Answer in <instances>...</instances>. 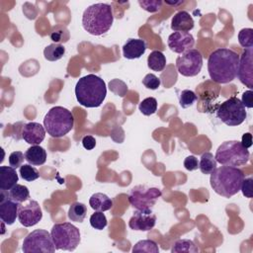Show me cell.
<instances>
[{"mask_svg":"<svg viewBox=\"0 0 253 253\" xmlns=\"http://www.w3.org/2000/svg\"><path fill=\"white\" fill-rule=\"evenodd\" d=\"M114 21L111 5L96 3L87 7L82 15L83 29L90 35L101 36L106 34Z\"/></svg>","mask_w":253,"mask_h":253,"instance_id":"cell-4","label":"cell"},{"mask_svg":"<svg viewBox=\"0 0 253 253\" xmlns=\"http://www.w3.org/2000/svg\"><path fill=\"white\" fill-rule=\"evenodd\" d=\"M216 160L212 153L205 152L199 161V168L203 174H211L216 168Z\"/></svg>","mask_w":253,"mask_h":253,"instance_id":"cell-27","label":"cell"},{"mask_svg":"<svg viewBox=\"0 0 253 253\" xmlns=\"http://www.w3.org/2000/svg\"><path fill=\"white\" fill-rule=\"evenodd\" d=\"M132 252H145V253H158L159 248L155 241L151 239H144L136 242L132 247Z\"/></svg>","mask_w":253,"mask_h":253,"instance_id":"cell-29","label":"cell"},{"mask_svg":"<svg viewBox=\"0 0 253 253\" xmlns=\"http://www.w3.org/2000/svg\"><path fill=\"white\" fill-rule=\"evenodd\" d=\"M156 223V215L153 211L148 210H137L133 211L132 216L129 218L128 226L132 230L149 231Z\"/></svg>","mask_w":253,"mask_h":253,"instance_id":"cell-14","label":"cell"},{"mask_svg":"<svg viewBox=\"0 0 253 253\" xmlns=\"http://www.w3.org/2000/svg\"><path fill=\"white\" fill-rule=\"evenodd\" d=\"M74 125L72 113L61 106L51 108L43 118V126L51 137H62L67 134Z\"/></svg>","mask_w":253,"mask_h":253,"instance_id":"cell-5","label":"cell"},{"mask_svg":"<svg viewBox=\"0 0 253 253\" xmlns=\"http://www.w3.org/2000/svg\"><path fill=\"white\" fill-rule=\"evenodd\" d=\"M106 95L107 87L105 81L95 74L81 77L75 85V96L78 103L87 108L100 107Z\"/></svg>","mask_w":253,"mask_h":253,"instance_id":"cell-2","label":"cell"},{"mask_svg":"<svg viewBox=\"0 0 253 253\" xmlns=\"http://www.w3.org/2000/svg\"><path fill=\"white\" fill-rule=\"evenodd\" d=\"M239 54L226 47L213 50L208 59V71L211 79L218 84H226L237 76Z\"/></svg>","mask_w":253,"mask_h":253,"instance_id":"cell-1","label":"cell"},{"mask_svg":"<svg viewBox=\"0 0 253 253\" xmlns=\"http://www.w3.org/2000/svg\"><path fill=\"white\" fill-rule=\"evenodd\" d=\"M20 175L21 177L28 181V182H32V181H35L37 180L39 177H40V174H39V171L31 166L30 164H23L21 167H20Z\"/></svg>","mask_w":253,"mask_h":253,"instance_id":"cell-34","label":"cell"},{"mask_svg":"<svg viewBox=\"0 0 253 253\" xmlns=\"http://www.w3.org/2000/svg\"><path fill=\"white\" fill-rule=\"evenodd\" d=\"M146 50V42L141 39H128L123 46V55L127 59L139 58Z\"/></svg>","mask_w":253,"mask_h":253,"instance_id":"cell-18","label":"cell"},{"mask_svg":"<svg viewBox=\"0 0 253 253\" xmlns=\"http://www.w3.org/2000/svg\"><path fill=\"white\" fill-rule=\"evenodd\" d=\"M162 195L161 190L155 187H147L146 185H138L133 187L128 193V202L136 210L151 209L158 198Z\"/></svg>","mask_w":253,"mask_h":253,"instance_id":"cell-10","label":"cell"},{"mask_svg":"<svg viewBox=\"0 0 253 253\" xmlns=\"http://www.w3.org/2000/svg\"><path fill=\"white\" fill-rule=\"evenodd\" d=\"M241 102L244 107L252 108L253 107V92L252 90H247L242 94Z\"/></svg>","mask_w":253,"mask_h":253,"instance_id":"cell-41","label":"cell"},{"mask_svg":"<svg viewBox=\"0 0 253 253\" xmlns=\"http://www.w3.org/2000/svg\"><path fill=\"white\" fill-rule=\"evenodd\" d=\"M138 109L144 116L153 115L157 110V101L153 97L145 98L139 103Z\"/></svg>","mask_w":253,"mask_h":253,"instance_id":"cell-30","label":"cell"},{"mask_svg":"<svg viewBox=\"0 0 253 253\" xmlns=\"http://www.w3.org/2000/svg\"><path fill=\"white\" fill-rule=\"evenodd\" d=\"M25 159L33 166H41L46 160V152L40 145H32L25 152Z\"/></svg>","mask_w":253,"mask_h":253,"instance_id":"cell-21","label":"cell"},{"mask_svg":"<svg viewBox=\"0 0 253 253\" xmlns=\"http://www.w3.org/2000/svg\"><path fill=\"white\" fill-rule=\"evenodd\" d=\"M195 22L187 11L176 13L171 20V29L174 32H188L194 28Z\"/></svg>","mask_w":253,"mask_h":253,"instance_id":"cell-19","label":"cell"},{"mask_svg":"<svg viewBox=\"0 0 253 253\" xmlns=\"http://www.w3.org/2000/svg\"><path fill=\"white\" fill-rule=\"evenodd\" d=\"M8 196L11 200L16 203L22 204L29 200L30 198V191L28 187L20 184H16L11 190L8 191Z\"/></svg>","mask_w":253,"mask_h":253,"instance_id":"cell-26","label":"cell"},{"mask_svg":"<svg viewBox=\"0 0 253 253\" xmlns=\"http://www.w3.org/2000/svg\"><path fill=\"white\" fill-rule=\"evenodd\" d=\"M108 220L103 211H95L90 216V224L93 228L97 230H102L107 226Z\"/></svg>","mask_w":253,"mask_h":253,"instance_id":"cell-35","label":"cell"},{"mask_svg":"<svg viewBox=\"0 0 253 253\" xmlns=\"http://www.w3.org/2000/svg\"><path fill=\"white\" fill-rule=\"evenodd\" d=\"M25 159V155L21 151H13L9 155V165L12 166L13 168H19L23 165Z\"/></svg>","mask_w":253,"mask_h":253,"instance_id":"cell-38","label":"cell"},{"mask_svg":"<svg viewBox=\"0 0 253 253\" xmlns=\"http://www.w3.org/2000/svg\"><path fill=\"white\" fill-rule=\"evenodd\" d=\"M162 1L160 0H139L138 1V4L139 6L147 11V12H150V13H154V12H157L160 10L161 6H162Z\"/></svg>","mask_w":253,"mask_h":253,"instance_id":"cell-36","label":"cell"},{"mask_svg":"<svg viewBox=\"0 0 253 253\" xmlns=\"http://www.w3.org/2000/svg\"><path fill=\"white\" fill-rule=\"evenodd\" d=\"M243 172L237 167L220 166L211 173L210 183L213 191L224 198H230L240 191Z\"/></svg>","mask_w":253,"mask_h":253,"instance_id":"cell-3","label":"cell"},{"mask_svg":"<svg viewBox=\"0 0 253 253\" xmlns=\"http://www.w3.org/2000/svg\"><path fill=\"white\" fill-rule=\"evenodd\" d=\"M238 42L239 44L244 47H252L253 46V30L251 28H245L240 30L238 33Z\"/></svg>","mask_w":253,"mask_h":253,"instance_id":"cell-32","label":"cell"},{"mask_svg":"<svg viewBox=\"0 0 253 253\" xmlns=\"http://www.w3.org/2000/svg\"><path fill=\"white\" fill-rule=\"evenodd\" d=\"M147 65L153 71H162L166 66V57L160 50H153L147 57Z\"/></svg>","mask_w":253,"mask_h":253,"instance_id":"cell-23","label":"cell"},{"mask_svg":"<svg viewBox=\"0 0 253 253\" xmlns=\"http://www.w3.org/2000/svg\"><path fill=\"white\" fill-rule=\"evenodd\" d=\"M241 144L245 147V148H249L252 145V134L250 132H246L242 135L241 138Z\"/></svg>","mask_w":253,"mask_h":253,"instance_id":"cell-43","label":"cell"},{"mask_svg":"<svg viewBox=\"0 0 253 253\" xmlns=\"http://www.w3.org/2000/svg\"><path fill=\"white\" fill-rule=\"evenodd\" d=\"M167 43L172 51L183 53L194 46L195 40L193 35L188 32H174L168 37Z\"/></svg>","mask_w":253,"mask_h":253,"instance_id":"cell-15","label":"cell"},{"mask_svg":"<svg viewBox=\"0 0 253 253\" xmlns=\"http://www.w3.org/2000/svg\"><path fill=\"white\" fill-rule=\"evenodd\" d=\"M171 252H173V253H179V252L197 253V252H199V248L190 239H179L173 244Z\"/></svg>","mask_w":253,"mask_h":253,"instance_id":"cell-28","label":"cell"},{"mask_svg":"<svg viewBox=\"0 0 253 253\" xmlns=\"http://www.w3.org/2000/svg\"><path fill=\"white\" fill-rule=\"evenodd\" d=\"M22 250L25 253H53L55 246L47 230L36 229L26 236Z\"/></svg>","mask_w":253,"mask_h":253,"instance_id":"cell-9","label":"cell"},{"mask_svg":"<svg viewBox=\"0 0 253 253\" xmlns=\"http://www.w3.org/2000/svg\"><path fill=\"white\" fill-rule=\"evenodd\" d=\"M45 136V128L39 123L31 122L24 125L22 129L23 139L32 145H39Z\"/></svg>","mask_w":253,"mask_h":253,"instance_id":"cell-17","label":"cell"},{"mask_svg":"<svg viewBox=\"0 0 253 253\" xmlns=\"http://www.w3.org/2000/svg\"><path fill=\"white\" fill-rule=\"evenodd\" d=\"M82 145L87 150H92L96 146V139L92 135H85L82 138Z\"/></svg>","mask_w":253,"mask_h":253,"instance_id":"cell-42","label":"cell"},{"mask_svg":"<svg viewBox=\"0 0 253 253\" xmlns=\"http://www.w3.org/2000/svg\"><path fill=\"white\" fill-rule=\"evenodd\" d=\"M253 48H245L241 56H239L237 76L240 82L246 85L250 90L253 88Z\"/></svg>","mask_w":253,"mask_h":253,"instance_id":"cell-13","label":"cell"},{"mask_svg":"<svg viewBox=\"0 0 253 253\" xmlns=\"http://www.w3.org/2000/svg\"><path fill=\"white\" fill-rule=\"evenodd\" d=\"M65 53V47L60 43H50L43 49V56L48 61H56Z\"/></svg>","mask_w":253,"mask_h":253,"instance_id":"cell-25","label":"cell"},{"mask_svg":"<svg viewBox=\"0 0 253 253\" xmlns=\"http://www.w3.org/2000/svg\"><path fill=\"white\" fill-rule=\"evenodd\" d=\"M166 4L168 5H179V4H182L184 3V1H178V2H169V1H164Z\"/></svg>","mask_w":253,"mask_h":253,"instance_id":"cell-44","label":"cell"},{"mask_svg":"<svg viewBox=\"0 0 253 253\" xmlns=\"http://www.w3.org/2000/svg\"><path fill=\"white\" fill-rule=\"evenodd\" d=\"M50 235L56 250L74 251L81 240L79 229L70 222L55 223Z\"/></svg>","mask_w":253,"mask_h":253,"instance_id":"cell-7","label":"cell"},{"mask_svg":"<svg viewBox=\"0 0 253 253\" xmlns=\"http://www.w3.org/2000/svg\"><path fill=\"white\" fill-rule=\"evenodd\" d=\"M216 116L226 126H236L245 121L247 113L241 100L237 97H230L218 106Z\"/></svg>","mask_w":253,"mask_h":253,"instance_id":"cell-8","label":"cell"},{"mask_svg":"<svg viewBox=\"0 0 253 253\" xmlns=\"http://www.w3.org/2000/svg\"><path fill=\"white\" fill-rule=\"evenodd\" d=\"M252 178L248 177V178H244L241 184V188L240 191H242L243 196H245L246 198H252L253 196V190H252Z\"/></svg>","mask_w":253,"mask_h":253,"instance_id":"cell-39","label":"cell"},{"mask_svg":"<svg viewBox=\"0 0 253 253\" xmlns=\"http://www.w3.org/2000/svg\"><path fill=\"white\" fill-rule=\"evenodd\" d=\"M42 217V209L37 201L29 200L26 205H20L18 219L25 227L34 226L41 221Z\"/></svg>","mask_w":253,"mask_h":253,"instance_id":"cell-12","label":"cell"},{"mask_svg":"<svg viewBox=\"0 0 253 253\" xmlns=\"http://www.w3.org/2000/svg\"><path fill=\"white\" fill-rule=\"evenodd\" d=\"M0 197V218L3 221V223L11 225L15 222L16 217H18L19 207L21 204L11 200L9 196L5 197L4 192L2 190Z\"/></svg>","mask_w":253,"mask_h":253,"instance_id":"cell-16","label":"cell"},{"mask_svg":"<svg viewBox=\"0 0 253 253\" xmlns=\"http://www.w3.org/2000/svg\"><path fill=\"white\" fill-rule=\"evenodd\" d=\"M250 153L238 140L222 142L216 149L215 160L224 166L238 167L245 165L249 160Z\"/></svg>","mask_w":253,"mask_h":253,"instance_id":"cell-6","label":"cell"},{"mask_svg":"<svg viewBox=\"0 0 253 253\" xmlns=\"http://www.w3.org/2000/svg\"><path fill=\"white\" fill-rule=\"evenodd\" d=\"M18 174L12 166H1L0 167V190L9 191L18 182Z\"/></svg>","mask_w":253,"mask_h":253,"instance_id":"cell-20","label":"cell"},{"mask_svg":"<svg viewBox=\"0 0 253 253\" xmlns=\"http://www.w3.org/2000/svg\"><path fill=\"white\" fill-rule=\"evenodd\" d=\"M142 84L147 88V89H150V90H156L161 82H160V79L154 75L153 73H148L144 76V78L142 79Z\"/></svg>","mask_w":253,"mask_h":253,"instance_id":"cell-37","label":"cell"},{"mask_svg":"<svg viewBox=\"0 0 253 253\" xmlns=\"http://www.w3.org/2000/svg\"><path fill=\"white\" fill-rule=\"evenodd\" d=\"M184 167L189 171H194L199 168V160L196 156L190 155L184 160Z\"/></svg>","mask_w":253,"mask_h":253,"instance_id":"cell-40","label":"cell"},{"mask_svg":"<svg viewBox=\"0 0 253 253\" xmlns=\"http://www.w3.org/2000/svg\"><path fill=\"white\" fill-rule=\"evenodd\" d=\"M89 205L96 211H106L113 207V201L103 193H95L89 199Z\"/></svg>","mask_w":253,"mask_h":253,"instance_id":"cell-22","label":"cell"},{"mask_svg":"<svg viewBox=\"0 0 253 253\" xmlns=\"http://www.w3.org/2000/svg\"><path fill=\"white\" fill-rule=\"evenodd\" d=\"M203 67V55L195 48H191L176 59V68L178 72L186 77H193L200 73Z\"/></svg>","mask_w":253,"mask_h":253,"instance_id":"cell-11","label":"cell"},{"mask_svg":"<svg viewBox=\"0 0 253 253\" xmlns=\"http://www.w3.org/2000/svg\"><path fill=\"white\" fill-rule=\"evenodd\" d=\"M87 214V207L79 202H74L68 209V218L71 221L82 222Z\"/></svg>","mask_w":253,"mask_h":253,"instance_id":"cell-24","label":"cell"},{"mask_svg":"<svg viewBox=\"0 0 253 253\" xmlns=\"http://www.w3.org/2000/svg\"><path fill=\"white\" fill-rule=\"evenodd\" d=\"M50 39L54 43L65 42L69 40V32L63 26H56L50 33Z\"/></svg>","mask_w":253,"mask_h":253,"instance_id":"cell-31","label":"cell"},{"mask_svg":"<svg viewBox=\"0 0 253 253\" xmlns=\"http://www.w3.org/2000/svg\"><path fill=\"white\" fill-rule=\"evenodd\" d=\"M198 100V96L192 90H183L179 96L180 106L184 109L191 107Z\"/></svg>","mask_w":253,"mask_h":253,"instance_id":"cell-33","label":"cell"}]
</instances>
